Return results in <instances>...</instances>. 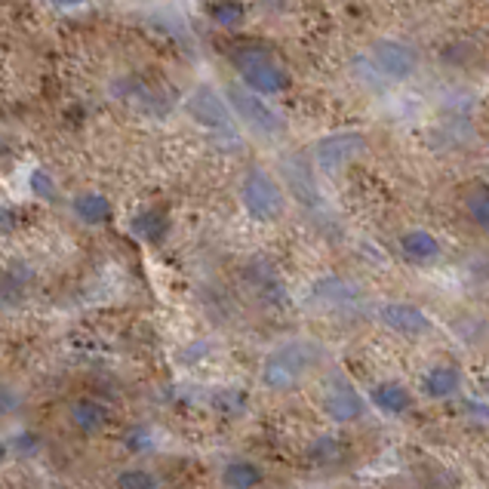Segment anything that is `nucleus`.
Here are the masks:
<instances>
[{
    "mask_svg": "<svg viewBox=\"0 0 489 489\" xmlns=\"http://www.w3.org/2000/svg\"><path fill=\"white\" fill-rule=\"evenodd\" d=\"M323 364V345L311 338H290L271 348L262 360V385L268 391H292Z\"/></svg>",
    "mask_w": 489,
    "mask_h": 489,
    "instance_id": "1",
    "label": "nucleus"
},
{
    "mask_svg": "<svg viewBox=\"0 0 489 489\" xmlns=\"http://www.w3.org/2000/svg\"><path fill=\"white\" fill-rule=\"evenodd\" d=\"M240 200L255 222H277L287 209V194H283L281 182L262 167L246 172L244 185H240Z\"/></svg>",
    "mask_w": 489,
    "mask_h": 489,
    "instance_id": "2",
    "label": "nucleus"
},
{
    "mask_svg": "<svg viewBox=\"0 0 489 489\" xmlns=\"http://www.w3.org/2000/svg\"><path fill=\"white\" fill-rule=\"evenodd\" d=\"M235 65L240 78H244L246 89L255 96H277L290 87L287 71H283L265 50H240L235 56Z\"/></svg>",
    "mask_w": 489,
    "mask_h": 489,
    "instance_id": "3",
    "label": "nucleus"
},
{
    "mask_svg": "<svg viewBox=\"0 0 489 489\" xmlns=\"http://www.w3.org/2000/svg\"><path fill=\"white\" fill-rule=\"evenodd\" d=\"M228 108L246 130L265 135V139H274V135L283 133V117L277 115L271 105L262 99V96L250 93V89H237L231 87L228 89Z\"/></svg>",
    "mask_w": 489,
    "mask_h": 489,
    "instance_id": "4",
    "label": "nucleus"
},
{
    "mask_svg": "<svg viewBox=\"0 0 489 489\" xmlns=\"http://www.w3.org/2000/svg\"><path fill=\"white\" fill-rule=\"evenodd\" d=\"M364 148H366L364 133H333L314 145V161H318L320 172L336 176V172H342L355 157L364 154Z\"/></svg>",
    "mask_w": 489,
    "mask_h": 489,
    "instance_id": "5",
    "label": "nucleus"
},
{
    "mask_svg": "<svg viewBox=\"0 0 489 489\" xmlns=\"http://www.w3.org/2000/svg\"><path fill=\"white\" fill-rule=\"evenodd\" d=\"M323 412H327L336 425H351L364 419L366 401L345 375H333V379L327 382V388H323Z\"/></svg>",
    "mask_w": 489,
    "mask_h": 489,
    "instance_id": "6",
    "label": "nucleus"
},
{
    "mask_svg": "<svg viewBox=\"0 0 489 489\" xmlns=\"http://www.w3.org/2000/svg\"><path fill=\"white\" fill-rule=\"evenodd\" d=\"M185 108H188V115L198 120L200 126H207V130L228 133L231 130V120H235V115H231V108H228V102H225L209 84L194 87V93L188 96Z\"/></svg>",
    "mask_w": 489,
    "mask_h": 489,
    "instance_id": "7",
    "label": "nucleus"
},
{
    "mask_svg": "<svg viewBox=\"0 0 489 489\" xmlns=\"http://www.w3.org/2000/svg\"><path fill=\"white\" fill-rule=\"evenodd\" d=\"M311 302L327 308V311H355V308L364 302V292H360L357 283H351L348 277L327 274L311 287Z\"/></svg>",
    "mask_w": 489,
    "mask_h": 489,
    "instance_id": "8",
    "label": "nucleus"
},
{
    "mask_svg": "<svg viewBox=\"0 0 489 489\" xmlns=\"http://www.w3.org/2000/svg\"><path fill=\"white\" fill-rule=\"evenodd\" d=\"M379 323L401 336H428L434 329L431 318L419 305L410 302H388L379 308Z\"/></svg>",
    "mask_w": 489,
    "mask_h": 489,
    "instance_id": "9",
    "label": "nucleus"
},
{
    "mask_svg": "<svg viewBox=\"0 0 489 489\" xmlns=\"http://www.w3.org/2000/svg\"><path fill=\"white\" fill-rule=\"evenodd\" d=\"M373 56H375L379 71L391 80H406L412 71H416V52L410 47H403V43L382 41V43H375Z\"/></svg>",
    "mask_w": 489,
    "mask_h": 489,
    "instance_id": "10",
    "label": "nucleus"
},
{
    "mask_svg": "<svg viewBox=\"0 0 489 489\" xmlns=\"http://www.w3.org/2000/svg\"><path fill=\"white\" fill-rule=\"evenodd\" d=\"M283 176H287V188L302 207H318L320 194H318V182H314V172L308 167L305 157H290L283 163Z\"/></svg>",
    "mask_w": 489,
    "mask_h": 489,
    "instance_id": "11",
    "label": "nucleus"
},
{
    "mask_svg": "<svg viewBox=\"0 0 489 489\" xmlns=\"http://www.w3.org/2000/svg\"><path fill=\"white\" fill-rule=\"evenodd\" d=\"M71 425L78 428L80 434H102L105 428L111 425V410L102 401H93V397H80V401L71 403Z\"/></svg>",
    "mask_w": 489,
    "mask_h": 489,
    "instance_id": "12",
    "label": "nucleus"
},
{
    "mask_svg": "<svg viewBox=\"0 0 489 489\" xmlns=\"http://www.w3.org/2000/svg\"><path fill=\"white\" fill-rule=\"evenodd\" d=\"M458 388H462V373H458V366L453 364L431 366L422 379V391L431 401H449V397L458 394Z\"/></svg>",
    "mask_w": 489,
    "mask_h": 489,
    "instance_id": "13",
    "label": "nucleus"
},
{
    "mask_svg": "<svg viewBox=\"0 0 489 489\" xmlns=\"http://www.w3.org/2000/svg\"><path fill=\"white\" fill-rule=\"evenodd\" d=\"M219 480L225 489H259L262 480H265V471L250 458H231V462L222 465Z\"/></svg>",
    "mask_w": 489,
    "mask_h": 489,
    "instance_id": "14",
    "label": "nucleus"
},
{
    "mask_svg": "<svg viewBox=\"0 0 489 489\" xmlns=\"http://www.w3.org/2000/svg\"><path fill=\"white\" fill-rule=\"evenodd\" d=\"M370 403L375 410L385 412V416H403L412 406V394L401 382H379V385L370 391Z\"/></svg>",
    "mask_w": 489,
    "mask_h": 489,
    "instance_id": "15",
    "label": "nucleus"
},
{
    "mask_svg": "<svg viewBox=\"0 0 489 489\" xmlns=\"http://www.w3.org/2000/svg\"><path fill=\"white\" fill-rule=\"evenodd\" d=\"M401 253L416 265H425V262H434L440 255V240L431 235V231H406L401 237Z\"/></svg>",
    "mask_w": 489,
    "mask_h": 489,
    "instance_id": "16",
    "label": "nucleus"
},
{
    "mask_svg": "<svg viewBox=\"0 0 489 489\" xmlns=\"http://www.w3.org/2000/svg\"><path fill=\"white\" fill-rule=\"evenodd\" d=\"M71 209L84 225H105L111 222L115 209H111V200L105 194H96V191H84L71 200Z\"/></svg>",
    "mask_w": 489,
    "mask_h": 489,
    "instance_id": "17",
    "label": "nucleus"
},
{
    "mask_svg": "<svg viewBox=\"0 0 489 489\" xmlns=\"http://www.w3.org/2000/svg\"><path fill=\"white\" fill-rule=\"evenodd\" d=\"M130 231L139 240H145V244H161V240L167 237V231H170V222H167V216H163L161 209H142V213L133 216Z\"/></svg>",
    "mask_w": 489,
    "mask_h": 489,
    "instance_id": "18",
    "label": "nucleus"
},
{
    "mask_svg": "<svg viewBox=\"0 0 489 489\" xmlns=\"http://www.w3.org/2000/svg\"><path fill=\"white\" fill-rule=\"evenodd\" d=\"M308 458H311L314 465H320V468H333V465H338L345 458V443L336 438H320L311 443Z\"/></svg>",
    "mask_w": 489,
    "mask_h": 489,
    "instance_id": "19",
    "label": "nucleus"
},
{
    "mask_svg": "<svg viewBox=\"0 0 489 489\" xmlns=\"http://www.w3.org/2000/svg\"><path fill=\"white\" fill-rule=\"evenodd\" d=\"M117 489H161V477L148 468H126L115 477Z\"/></svg>",
    "mask_w": 489,
    "mask_h": 489,
    "instance_id": "20",
    "label": "nucleus"
},
{
    "mask_svg": "<svg viewBox=\"0 0 489 489\" xmlns=\"http://www.w3.org/2000/svg\"><path fill=\"white\" fill-rule=\"evenodd\" d=\"M468 216L477 228L489 231V188H474L468 194Z\"/></svg>",
    "mask_w": 489,
    "mask_h": 489,
    "instance_id": "21",
    "label": "nucleus"
},
{
    "mask_svg": "<svg viewBox=\"0 0 489 489\" xmlns=\"http://www.w3.org/2000/svg\"><path fill=\"white\" fill-rule=\"evenodd\" d=\"M209 16L219 22V25L235 28V25H240V22H244V6H240L237 0H219V4L209 6Z\"/></svg>",
    "mask_w": 489,
    "mask_h": 489,
    "instance_id": "22",
    "label": "nucleus"
},
{
    "mask_svg": "<svg viewBox=\"0 0 489 489\" xmlns=\"http://www.w3.org/2000/svg\"><path fill=\"white\" fill-rule=\"evenodd\" d=\"M28 185H32V191L37 194V198H41V200H56V182H52V179H50V172L47 170H34L32 172V182H28Z\"/></svg>",
    "mask_w": 489,
    "mask_h": 489,
    "instance_id": "23",
    "label": "nucleus"
},
{
    "mask_svg": "<svg viewBox=\"0 0 489 489\" xmlns=\"http://www.w3.org/2000/svg\"><path fill=\"white\" fill-rule=\"evenodd\" d=\"M19 410V394L10 388H0V419L10 416V412Z\"/></svg>",
    "mask_w": 489,
    "mask_h": 489,
    "instance_id": "24",
    "label": "nucleus"
},
{
    "mask_svg": "<svg viewBox=\"0 0 489 489\" xmlns=\"http://www.w3.org/2000/svg\"><path fill=\"white\" fill-rule=\"evenodd\" d=\"M145 443H148V431H133L130 438H126V447L133 449V453H145Z\"/></svg>",
    "mask_w": 489,
    "mask_h": 489,
    "instance_id": "25",
    "label": "nucleus"
},
{
    "mask_svg": "<svg viewBox=\"0 0 489 489\" xmlns=\"http://www.w3.org/2000/svg\"><path fill=\"white\" fill-rule=\"evenodd\" d=\"M50 4H56V6H80L84 0H50Z\"/></svg>",
    "mask_w": 489,
    "mask_h": 489,
    "instance_id": "26",
    "label": "nucleus"
},
{
    "mask_svg": "<svg viewBox=\"0 0 489 489\" xmlns=\"http://www.w3.org/2000/svg\"><path fill=\"white\" fill-rule=\"evenodd\" d=\"M6 456H10V447H6V440H4V438H0V465H4V462H6Z\"/></svg>",
    "mask_w": 489,
    "mask_h": 489,
    "instance_id": "27",
    "label": "nucleus"
}]
</instances>
